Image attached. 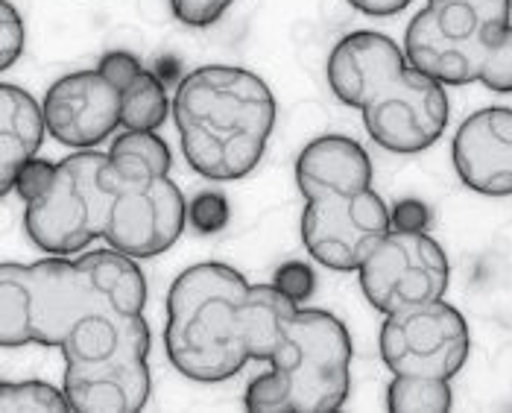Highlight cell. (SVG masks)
<instances>
[{"mask_svg":"<svg viewBox=\"0 0 512 413\" xmlns=\"http://www.w3.org/2000/svg\"><path fill=\"white\" fill-rule=\"evenodd\" d=\"M390 223L398 232H428L431 229V208L425 206L422 200H398L390 208Z\"/></svg>","mask_w":512,"mask_h":413,"instance_id":"4dcf8cb0","label":"cell"},{"mask_svg":"<svg viewBox=\"0 0 512 413\" xmlns=\"http://www.w3.org/2000/svg\"><path fill=\"white\" fill-rule=\"evenodd\" d=\"M243 405L249 413H290V390L278 370L261 372L246 384Z\"/></svg>","mask_w":512,"mask_h":413,"instance_id":"cb8c5ba5","label":"cell"},{"mask_svg":"<svg viewBox=\"0 0 512 413\" xmlns=\"http://www.w3.org/2000/svg\"><path fill=\"white\" fill-rule=\"evenodd\" d=\"M147 279L120 249H85L36 264H0V346H56L91 317L144 314Z\"/></svg>","mask_w":512,"mask_h":413,"instance_id":"6da1fadb","label":"cell"},{"mask_svg":"<svg viewBox=\"0 0 512 413\" xmlns=\"http://www.w3.org/2000/svg\"><path fill=\"white\" fill-rule=\"evenodd\" d=\"M407 68L404 47L375 30H357L331 47L325 77L331 94L352 109H363Z\"/></svg>","mask_w":512,"mask_h":413,"instance_id":"9a60e30c","label":"cell"},{"mask_svg":"<svg viewBox=\"0 0 512 413\" xmlns=\"http://www.w3.org/2000/svg\"><path fill=\"white\" fill-rule=\"evenodd\" d=\"M41 109L50 138L71 150H97L123 126L120 88L97 68L59 77L47 88Z\"/></svg>","mask_w":512,"mask_h":413,"instance_id":"4fadbf2b","label":"cell"},{"mask_svg":"<svg viewBox=\"0 0 512 413\" xmlns=\"http://www.w3.org/2000/svg\"><path fill=\"white\" fill-rule=\"evenodd\" d=\"M390 229V208L375 188L322 194L302 208V244L316 264L334 273H357Z\"/></svg>","mask_w":512,"mask_h":413,"instance_id":"ba28073f","label":"cell"},{"mask_svg":"<svg viewBox=\"0 0 512 413\" xmlns=\"http://www.w3.org/2000/svg\"><path fill=\"white\" fill-rule=\"evenodd\" d=\"M235 0H170L173 15L185 27H211L217 24Z\"/></svg>","mask_w":512,"mask_h":413,"instance_id":"f1b7e54d","label":"cell"},{"mask_svg":"<svg viewBox=\"0 0 512 413\" xmlns=\"http://www.w3.org/2000/svg\"><path fill=\"white\" fill-rule=\"evenodd\" d=\"M188 223V203L170 176L120 182L106 241L132 258H156L173 247Z\"/></svg>","mask_w":512,"mask_h":413,"instance_id":"7c38bea8","label":"cell"},{"mask_svg":"<svg viewBox=\"0 0 512 413\" xmlns=\"http://www.w3.org/2000/svg\"><path fill=\"white\" fill-rule=\"evenodd\" d=\"M170 100H167V88L153 71H141L132 83L120 88V118L126 129H138V132H156L158 126H164L167 112H170Z\"/></svg>","mask_w":512,"mask_h":413,"instance_id":"ffe728a7","label":"cell"},{"mask_svg":"<svg viewBox=\"0 0 512 413\" xmlns=\"http://www.w3.org/2000/svg\"><path fill=\"white\" fill-rule=\"evenodd\" d=\"M276 97L258 74L237 65H202L173 94V121L188 167L211 182L249 176L276 126Z\"/></svg>","mask_w":512,"mask_h":413,"instance_id":"7a4b0ae2","label":"cell"},{"mask_svg":"<svg viewBox=\"0 0 512 413\" xmlns=\"http://www.w3.org/2000/svg\"><path fill=\"white\" fill-rule=\"evenodd\" d=\"M360 112L369 138L381 150L413 156L434 147L442 138L451 106L445 85L407 65Z\"/></svg>","mask_w":512,"mask_h":413,"instance_id":"8fae6325","label":"cell"},{"mask_svg":"<svg viewBox=\"0 0 512 413\" xmlns=\"http://www.w3.org/2000/svg\"><path fill=\"white\" fill-rule=\"evenodd\" d=\"M451 159L474 194L512 197V109L486 106L472 112L454 135Z\"/></svg>","mask_w":512,"mask_h":413,"instance_id":"5bb4252c","label":"cell"},{"mask_svg":"<svg viewBox=\"0 0 512 413\" xmlns=\"http://www.w3.org/2000/svg\"><path fill=\"white\" fill-rule=\"evenodd\" d=\"M296 185L305 200L372 188L369 153L349 135H319L296 156Z\"/></svg>","mask_w":512,"mask_h":413,"instance_id":"2e32d148","label":"cell"},{"mask_svg":"<svg viewBox=\"0 0 512 413\" xmlns=\"http://www.w3.org/2000/svg\"><path fill=\"white\" fill-rule=\"evenodd\" d=\"M97 71H100L106 80H112L118 88H123V85L132 83V80L144 71V65H141V59H138L135 53H129V50H112V53H106V56L100 59Z\"/></svg>","mask_w":512,"mask_h":413,"instance_id":"f546056e","label":"cell"},{"mask_svg":"<svg viewBox=\"0 0 512 413\" xmlns=\"http://www.w3.org/2000/svg\"><path fill=\"white\" fill-rule=\"evenodd\" d=\"M109 162L118 176V182H132V179H153V176H170V147L156 132H138L126 129L115 135L109 147Z\"/></svg>","mask_w":512,"mask_h":413,"instance_id":"d6986e66","label":"cell"},{"mask_svg":"<svg viewBox=\"0 0 512 413\" xmlns=\"http://www.w3.org/2000/svg\"><path fill=\"white\" fill-rule=\"evenodd\" d=\"M249 288L240 270L220 261H202L176 276L167 290L164 349L179 375L217 384L252 361L243 326Z\"/></svg>","mask_w":512,"mask_h":413,"instance_id":"3957f363","label":"cell"},{"mask_svg":"<svg viewBox=\"0 0 512 413\" xmlns=\"http://www.w3.org/2000/svg\"><path fill=\"white\" fill-rule=\"evenodd\" d=\"M44 109L21 85H0V191L12 194L18 170L36 159L44 144Z\"/></svg>","mask_w":512,"mask_h":413,"instance_id":"e0dca14e","label":"cell"},{"mask_svg":"<svg viewBox=\"0 0 512 413\" xmlns=\"http://www.w3.org/2000/svg\"><path fill=\"white\" fill-rule=\"evenodd\" d=\"M454 408L448 378L434 375H395L387 387L390 413H445Z\"/></svg>","mask_w":512,"mask_h":413,"instance_id":"44dd1931","label":"cell"},{"mask_svg":"<svg viewBox=\"0 0 512 413\" xmlns=\"http://www.w3.org/2000/svg\"><path fill=\"white\" fill-rule=\"evenodd\" d=\"M53 176H56V162H47V159L36 156V159H30L27 165L18 170L12 191H15V194L21 197V203L27 206V203H33V200H39L41 194L50 188Z\"/></svg>","mask_w":512,"mask_h":413,"instance_id":"83f0119b","label":"cell"},{"mask_svg":"<svg viewBox=\"0 0 512 413\" xmlns=\"http://www.w3.org/2000/svg\"><path fill=\"white\" fill-rule=\"evenodd\" d=\"M118 185L109 153L77 150L56 162L50 188L24 206V232L47 255H79L106 238Z\"/></svg>","mask_w":512,"mask_h":413,"instance_id":"277c9868","label":"cell"},{"mask_svg":"<svg viewBox=\"0 0 512 413\" xmlns=\"http://www.w3.org/2000/svg\"><path fill=\"white\" fill-rule=\"evenodd\" d=\"M477 83L495 94H512V24L486 44Z\"/></svg>","mask_w":512,"mask_h":413,"instance_id":"603a6c76","label":"cell"},{"mask_svg":"<svg viewBox=\"0 0 512 413\" xmlns=\"http://www.w3.org/2000/svg\"><path fill=\"white\" fill-rule=\"evenodd\" d=\"M65 393L77 413H138L153 393L150 326L132 317L118 346L103 358L65 361Z\"/></svg>","mask_w":512,"mask_h":413,"instance_id":"30bf717a","label":"cell"},{"mask_svg":"<svg viewBox=\"0 0 512 413\" xmlns=\"http://www.w3.org/2000/svg\"><path fill=\"white\" fill-rule=\"evenodd\" d=\"M24 42H27V33H24L21 12L9 0H0V68L3 71H9L21 59Z\"/></svg>","mask_w":512,"mask_h":413,"instance_id":"d4e9b609","label":"cell"},{"mask_svg":"<svg viewBox=\"0 0 512 413\" xmlns=\"http://www.w3.org/2000/svg\"><path fill=\"white\" fill-rule=\"evenodd\" d=\"M188 220L197 226V232H202V235H214V232L226 229V223H229V203H226V197L217 194V191L199 194L197 200L188 206Z\"/></svg>","mask_w":512,"mask_h":413,"instance_id":"484cf974","label":"cell"},{"mask_svg":"<svg viewBox=\"0 0 512 413\" xmlns=\"http://www.w3.org/2000/svg\"><path fill=\"white\" fill-rule=\"evenodd\" d=\"M413 0H349V6L369 18H390L410 6Z\"/></svg>","mask_w":512,"mask_h":413,"instance_id":"1f68e13d","label":"cell"},{"mask_svg":"<svg viewBox=\"0 0 512 413\" xmlns=\"http://www.w3.org/2000/svg\"><path fill=\"white\" fill-rule=\"evenodd\" d=\"M512 24L510 0H428L404 30L407 65L442 85L477 83L486 44Z\"/></svg>","mask_w":512,"mask_h":413,"instance_id":"5b68a950","label":"cell"},{"mask_svg":"<svg viewBox=\"0 0 512 413\" xmlns=\"http://www.w3.org/2000/svg\"><path fill=\"white\" fill-rule=\"evenodd\" d=\"M290 390V413L340 411L352 390V337L340 317L299 308L273 355Z\"/></svg>","mask_w":512,"mask_h":413,"instance_id":"8992f818","label":"cell"},{"mask_svg":"<svg viewBox=\"0 0 512 413\" xmlns=\"http://www.w3.org/2000/svg\"><path fill=\"white\" fill-rule=\"evenodd\" d=\"M510 12H512V0H510Z\"/></svg>","mask_w":512,"mask_h":413,"instance_id":"d6a6232c","label":"cell"},{"mask_svg":"<svg viewBox=\"0 0 512 413\" xmlns=\"http://www.w3.org/2000/svg\"><path fill=\"white\" fill-rule=\"evenodd\" d=\"M381 361L393 375L454 378L466 367L472 337L466 317L445 299L387 314L378 334Z\"/></svg>","mask_w":512,"mask_h":413,"instance_id":"52a82bcc","label":"cell"},{"mask_svg":"<svg viewBox=\"0 0 512 413\" xmlns=\"http://www.w3.org/2000/svg\"><path fill=\"white\" fill-rule=\"evenodd\" d=\"M299 308L302 305L284 296L276 285L249 288L243 305V326H246V349L252 361H273Z\"/></svg>","mask_w":512,"mask_h":413,"instance_id":"ac0fdd59","label":"cell"},{"mask_svg":"<svg viewBox=\"0 0 512 413\" xmlns=\"http://www.w3.org/2000/svg\"><path fill=\"white\" fill-rule=\"evenodd\" d=\"M65 387L47 381H0V413H68Z\"/></svg>","mask_w":512,"mask_h":413,"instance_id":"7402d4cb","label":"cell"},{"mask_svg":"<svg viewBox=\"0 0 512 413\" xmlns=\"http://www.w3.org/2000/svg\"><path fill=\"white\" fill-rule=\"evenodd\" d=\"M273 285H276L284 296H290L296 305H305V302L314 296L316 276L305 261H287V264H281L276 270Z\"/></svg>","mask_w":512,"mask_h":413,"instance_id":"4316f807","label":"cell"},{"mask_svg":"<svg viewBox=\"0 0 512 413\" xmlns=\"http://www.w3.org/2000/svg\"><path fill=\"white\" fill-rule=\"evenodd\" d=\"M366 302L384 317L442 299L451 279V264L445 249L428 232H398L372 249V255L357 270Z\"/></svg>","mask_w":512,"mask_h":413,"instance_id":"9c48e42d","label":"cell"}]
</instances>
